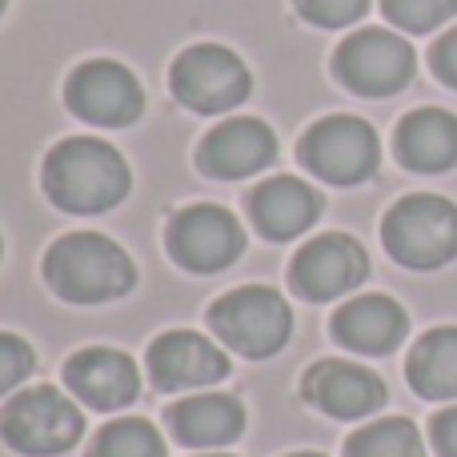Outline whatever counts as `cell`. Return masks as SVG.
Instances as JSON below:
<instances>
[{"instance_id": "obj_1", "label": "cell", "mask_w": 457, "mask_h": 457, "mask_svg": "<svg viewBox=\"0 0 457 457\" xmlns=\"http://www.w3.org/2000/svg\"><path fill=\"white\" fill-rule=\"evenodd\" d=\"M40 193L64 217H101L129 205L133 165L117 145L69 133L40 161Z\"/></svg>"}, {"instance_id": "obj_2", "label": "cell", "mask_w": 457, "mask_h": 457, "mask_svg": "<svg viewBox=\"0 0 457 457\" xmlns=\"http://www.w3.org/2000/svg\"><path fill=\"white\" fill-rule=\"evenodd\" d=\"M40 277L64 305H109L133 293L137 265L133 253L109 233L77 228L45 245Z\"/></svg>"}, {"instance_id": "obj_3", "label": "cell", "mask_w": 457, "mask_h": 457, "mask_svg": "<svg viewBox=\"0 0 457 457\" xmlns=\"http://www.w3.org/2000/svg\"><path fill=\"white\" fill-rule=\"evenodd\" d=\"M165 88L177 109L189 117H221V112H233L253 101L257 77L237 48L217 45V40H197L173 56Z\"/></svg>"}, {"instance_id": "obj_4", "label": "cell", "mask_w": 457, "mask_h": 457, "mask_svg": "<svg viewBox=\"0 0 457 457\" xmlns=\"http://www.w3.org/2000/svg\"><path fill=\"white\" fill-rule=\"evenodd\" d=\"M61 109H64V117L80 120V125L129 133L149 112V88H145V80L125 61L88 56V61H80L64 77Z\"/></svg>"}, {"instance_id": "obj_5", "label": "cell", "mask_w": 457, "mask_h": 457, "mask_svg": "<svg viewBox=\"0 0 457 457\" xmlns=\"http://www.w3.org/2000/svg\"><path fill=\"white\" fill-rule=\"evenodd\" d=\"M301 169L333 189H357L373 181L381 169V137L365 117L353 112H325L301 133L297 153Z\"/></svg>"}, {"instance_id": "obj_6", "label": "cell", "mask_w": 457, "mask_h": 457, "mask_svg": "<svg viewBox=\"0 0 457 457\" xmlns=\"http://www.w3.org/2000/svg\"><path fill=\"white\" fill-rule=\"evenodd\" d=\"M205 321L225 349L249 357V361H265V357H273L289 341L293 309L281 297V289L261 281H245L209 305Z\"/></svg>"}, {"instance_id": "obj_7", "label": "cell", "mask_w": 457, "mask_h": 457, "mask_svg": "<svg viewBox=\"0 0 457 457\" xmlns=\"http://www.w3.org/2000/svg\"><path fill=\"white\" fill-rule=\"evenodd\" d=\"M381 245L405 269H442L457 257V205L442 193H410L381 221Z\"/></svg>"}, {"instance_id": "obj_8", "label": "cell", "mask_w": 457, "mask_h": 457, "mask_svg": "<svg viewBox=\"0 0 457 457\" xmlns=\"http://www.w3.org/2000/svg\"><path fill=\"white\" fill-rule=\"evenodd\" d=\"M329 77L349 96H394L418 77V53L389 29H357L333 48Z\"/></svg>"}, {"instance_id": "obj_9", "label": "cell", "mask_w": 457, "mask_h": 457, "mask_svg": "<svg viewBox=\"0 0 457 457\" xmlns=\"http://www.w3.org/2000/svg\"><path fill=\"white\" fill-rule=\"evenodd\" d=\"M161 241H165V253L177 269L197 277L225 273L245 257V225L213 201L181 205L165 221Z\"/></svg>"}, {"instance_id": "obj_10", "label": "cell", "mask_w": 457, "mask_h": 457, "mask_svg": "<svg viewBox=\"0 0 457 457\" xmlns=\"http://www.w3.org/2000/svg\"><path fill=\"white\" fill-rule=\"evenodd\" d=\"M85 434L80 410L56 386H29L0 410V437L24 457L69 453Z\"/></svg>"}, {"instance_id": "obj_11", "label": "cell", "mask_w": 457, "mask_h": 457, "mask_svg": "<svg viewBox=\"0 0 457 457\" xmlns=\"http://www.w3.org/2000/svg\"><path fill=\"white\" fill-rule=\"evenodd\" d=\"M281 137L265 117H228L213 125L193 149V169L201 181H249V177L265 173L273 161H281Z\"/></svg>"}, {"instance_id": "obj_12", "label": "cell", "mask_w": 457, "mask_h": 457, "mask_svg": "<svg viewBox=\"0 0 457 457\" xmlns=\"http://www.w3.org/2000/svg\"><path fill=\"white\" fill-rule=\"evenodd\" d=\"M370 277V253L349 233H317L289 261V285L305 301H333Z\"/></svg>"}, {"instance_id": "obj_13", "label": "cell", "mask_w": 457, "mask_h": 457, "mask_svg": "<svg viewBox=\"0 0 457 457\" xmlns=\"http://www.w3.org/2000/svg\"><path fill=\"white\" fill-rule=\"evenodd\" d=\"M301 397H305L313 410H321L325 418L357 421L386 405V381L373 370H365V365L341 361V357H325V361L305 370V378H301Z\"/></svg>"}, {"instance_id": "obj_14", "label": "cell", "mask_w": 457, "mask_h": 457, "mask_svg": "<svg viewBox=\"0 0 457 457\" xmlns=\"http://www.w3.org/2000/svg\"><path fill=\"white\" fill-rule=\"evenodd\" d=\"M64 386H69V394L77 397V402H85L88 410L112 413V410H125V405L137 402V394H141V373H137V361L125 349L88 345V349H77V353L64 361Z\"/></svg>"}, {"instance_id": "obj_15", "label": "cell", "mask_w": 457, "mask_h": 457, "mask_svg": "<svg viewBox=\"0 0 457 457\" xmlns=\"http://www.w3.org/2000/svg\"><path fill=\"white\" fill-rule=\"evenodd\" d=\"M149 378L161 394H185L205 389L228 378V357L209 337L193 329H169L149 345Z\"/></svg>"}, {"instance_id": "obj_16", "label": "cell", "mask_w": 457, "mask_h": 457, "mask_svg": "<svg viewBox=\"0 0 457 457\" xmlns=\"http://www.w3.org/2000/svg\"><path fill=\"white\" fill-rule=\"evenodd\" d=\"M333 341L361 357H386L410 333V313L386 293H361V297L345 301L329 321Z\"/></svg>"}, {"instance_id": "obj_17", "label": "cell", "mask_w": 457, "mask_h": 457, "mask_svg": "<svg viewBox=\"0 0 457 457\" xmlns=\"http://www.w3.org/2000/svg\"><path fill=\"white\" fill-rule=\"evenodd\" d=\"M249 221L265 241L285 245L293 237H301L305 228H313V221L321 217V193L313 185H305L301 177H269L257 189L245 197Z\"/></svg>"}, {"instance_id": "obj_18", "label": "cell", "mask_w": 457, "mask_h": 457, "mask_svg": "<svg viewBox=\"0 0 457 457\" xmlns=\"http://www.w3.org/2000/svg\"><path fill=\"white\" fill-rule=\"evenodd\" d=\"M394 149L410 173H450L457 165V117L445 109H413L394 133Z\"/></svg>"}, {"instance_id": "obj_19", "label": "cell", "mask_w": 457, "mask_h": 457, "mask_svg": "<svg viewBox=\"0 0 457 457\" xmlns=\"http://www.w3.org/2000/svg\"><path fill=\"white\" fill-rule=\"evenodd\" d=\"M169 429L189 450H221L245 434V405L233 394H193L169 410Z\"/></svg>"}, {"instance_id": "obj_20", "label": "cell", "mask_w": 457, "mask_h": 457, "mask_svg": "<svg viewBox=\"0 0 457 457\" xmlns=\"http://www.w3.org/2000/svg\"><path fill=\"white\" fill-rule=\"evenodd\" d=\"M405 378L426 402H457V325L429 329L410 349Z\"/></svg>"}, {"instance_id": "obj_21", "label": "cell", "mask_w": 457, "mask_h": 457, "mask_svg": "<svg viewBox=\"0 0 457 457\" xmlns=\"http://www.w3.org/2000/svg\"><path fill=\"white\" fill-rule=\"evenodd\" d=\"M345 457H426V445L410 418H381L349 437Z\"/></svg>"}, {"instance_id": "obj_22", "label": "cell", "mask_w": 457, "mask_h": 457, "mask_svg": "<svg viewBox=\"0 0 457 457\" xmlns=\"http://www.w3.org/2000/svg\"><path fill=\"white\" fill-rule=\"evenodd\" d=\"M88 457H165L157 426L145 418H120L109 421L88 445Z\"/></svg>"}, {"instance_id": "obj_23", "label": "cell", "mask_w": 457, "mask_h": 457, "mask_svg": "<svg viewBox=\"0 0 457 457\" xmlns=\"http://www.w3.org/2000/svg\"><path fill=\"white\" fill-rule=\"evenodd\" d=\"M381 12L394 29L426 37L457 16V0H381Z\"/></svg>"}, {"instance_id": "obj_24", "label": "cell", "mask_w": 457, "mask_h": 457, "mask_svg": "<svg viewBox=\"0 0 457 457\" xmlns=\"http://www.w3.org/2000/svg\"><path fill=\"white\" fill-rule=\"evenodd\" d=\"M289 8L301 24L333 32V29H349V24L361 21L370 12V0H289Z\"/></svg>"}, {"instance_id": "obj_25", "label": "cell", "mask_w": 457, "mask_h": 457, "mask_svg": "<svg viewBox=\"0 0 457 457\" xmlns=\"http://www.w3.org/2000/svg\"><path fill=\"white\" fill-rule=\"evenodd\" d=\"M37 370V353L21 333L0 329V397H8L16 386H24V378Z\"/></svg>"}, {"instance_id": "obj_26", "label": "cell", "mask_w": 457, "mask_h": 457, "mask_svg": "<svg viewBox=\"0 0 457 457\" xmlns=\"http://www.w3.org/2000/svg\"><path fill=\"white\" fill-rule=\"evenodd\" d=\"M429 69L442 85L457 88V29H450L434 48H429Z\"/></svg>"}, {"instance_id": "obj_27", "label": "cell", "mask_w": 457, "mask_h": 457, "mask_svg": "<svg viewBox=\"0 0 457 457\" xmlns=\"http://www.w3.org/2000/svg\"><path fill=\"white\" fill-rule=\"evenodd\" d=\"M429 437H434L437 457H457V405L437 413L434 426H429Z\"/></svg>"}, {"instance_id": "obj_28", "label": "cell", "mask_w": 457, "mask_h": 457, "mask_svg": "<svg viewBox=\"0 0 457 457\" xmlns=\"http://www.w3.org/2000/svg\"><path fill=\"white\" fill-rule=\"evenodd\" d=\"M0 265H4V233H0Z\"/></svg>"}, {"instance_id": "obj_29", "label": "cell", "mask_w": 457, "mask_h": 457, "mask_svg": "<svg viewBox=\"0 0 457 457\" xmlns=\"http://www.w3.org/2000/svg\"><path fill=\"white\" fill-rule=\"evenodd\" d=\"M4 12H8V0H0V21H4Z\"/></svg>"}, {"instance_id": "obj_30", "label": "cell", "mask_w": 457, "mask_h": 457, "mask_svg": "<svg viewBox=\"0 0 457 457\" xmlns=\"http://www.w3.org/2000/svg\"><path fill=\"white\" fill-rule=\"evenodd\" d=\"M201 457H233V453H217V450H213V453H201Z\"/></svg>"}, {"instance_id": "obj_31", "label": "cell", "mask_w": 457, "mask_h": 457, "mask_svg": "<svg viewBox=\"0 0 457 457\" xmlns=\"http://www.w3.org/2000/svg\"><path fill=\"white\" fill-rule=\"evenodd\" d=\"M289 457H325V453H289Z\"/></svg>"}]
</instances>
